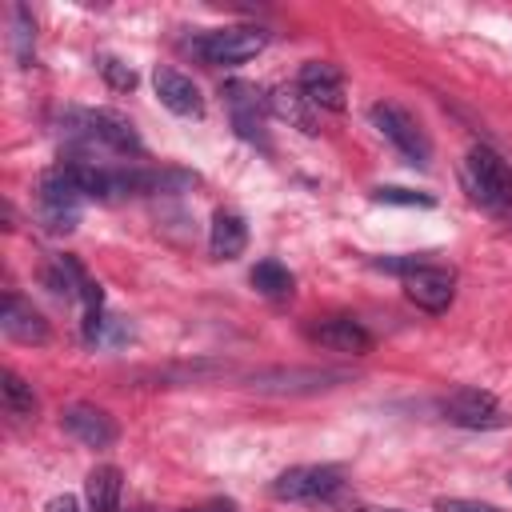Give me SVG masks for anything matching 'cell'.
<instances>
[{
	"label": "cell",
	"mask_w": 512,
	"mask_h": 512,
	"mask_svg": "<svg viewBox=\"0 0 512 512\" xmlns=\"http://www.w3.org/2000/svg\"><path fill=\"white\" fill-rule=\"evenodd\" d=\"M64 136L76 140V144H100L116 156H144V144H140L132 120L112 112V108H76V112H68Z\"/></svg>",
	"instance_id": "1"
},
{
	"label": "cell",
	"mask_w": 512,
	"mask_h": 512,
	"mask_svg": "<svg viewBox=\"0 0 512 512\" xmlns=\"http://www.w3.org/2000/svg\"><path fill=\"white\" fill-rule=\"evenodd\" d=\"M464 188L480 208L508 212L512 208V164L488 144H472L464 156Z\"/></svg>",
	"instance_id": "2"
},
{
	"label": "cell",
	"mask_w": 512,
	"mask_h": 512,
	"mask_svg": "<svg viewBox=\"0 0 512 512\" xmlns=\"http://www.w3.org/2000/svg\"><path fill=\"white\" fill-rule=\"evenodd\" d=\"M368 116H372L376 132H380L408 164H416V168H428V164H432V140H428V132L420 128V120H416L404 104H396V100H376V104L368 108Z\"/></svg>",
	"instance_id": "3"
},
{
	"label": "cell",
	"mask_w": 512,
	"mask_h": 512,
	"mask_svg": "<svg viewBox=\"0 0 512 512\" xmlns=\"http://www.w3.org/2000/svg\"><path fill=\"white\" fill-rule=\"evenodd\" d=\"M344 488L348 480L332 464H292L272 480V496L288 504H332Z\"/></svg>",
	"instance_id": "4"
},
{
	"label": "cell",
	"mask_w": 512,
	"mask_h": 512,
	"mask_svg": "<svg viewBox=\"0 0 512 512\" xmlns=\"http://www.w3.org/2000/svg\"><path fill=\"white\" fill-rule=\"evenodd\" d=\"M264 44H268L264 28H256V24H228V28L200 32L192 40V52L204 64H212V68H232V64L252 60L256 52H264Z\"/></svg>",
	"instance_id": "5"
},
{
	"label": "cell",
	"mask_w": 512,
	"mask_h": 512,
	"mask_svg": "<svg viewBox=\"0 0 512 512\" xmlns=\"http://www.w3.org/2000/svg\"><path fill=\"white\" fill-rule=\"evenodd\" d=\"M440 416L456 428H468V432H496V428H508L512 416L504 412V404L484 392V388H452L448 396H440Z\"/></svg>",
	"instance_id": "6"
},
{
	"label": "cell",
	"mask_w": 512,
	"mask_h": 512,
	"mask_svg": "<svg viewBox=\"0 0 512 512\" xmlns=\"http://www.w3.org/2000/svg\"><path fill=\"white\" fill-rule=\"evenodd\" d=\"M400 284H404V296H408L420 312H428V316L448 312V304H452V296H456V272L444 268L440 260H432L428 252H424V260H420L412 272L400 276Z\"/></svg>",
	"instance_id": "7"
},
{
	"label": "cell",
	"mask_w": 512,
	"mask_h": 512,
	"mask_svg": "<svg viewBox=\"0 0 512 512\" xmlns=\"http://www.w3.org/2000/svg\"><path fill=\"white\" fill-rule=\"evenodd\" d=\"M80 204L84 196L64 180L60 168H48L40 176V224L48 232H72L80 224Z\"/></svg>",
	"instance_id": "8"
},
{
	"label": "cell",
	"mask_w": 512,
	"mask_h": 512,
	"mask_svg": "<svg viewBox=\"0 0 512 512\" xmlns=\"http://www.w3.org/2000/svg\"><path fill=\"white\" fill-rule=\"evenodd\" d=\"M224 104H228L232 128H236L244 140L268 148V132H264V108H268V100L260 96V88L248 84V80H228V84H224Z\"/></svg>",
	"instance_id": "9"
},
{
	"label": "cell",
	"mask_w": 512,
	"mask_h": 512,
	"mask_svg": "<svg viewBox=\"0 0 512 512\" xmlns=\"http://www.w3.org/2000/svg\"><path fill=\"white\" fill-rule=\"evenodd\" d=\"M348 372L340 368H264L252 376L256 392H324L344 384Z\"/></svg>",
	"instance_id": "10"
},
{
	"label": "cell",
	"mask_w": 512,
	"mask_h": 512,
	"mask_svg": "<svg viewBox=\"0 0 512 512\" xmlns=\"http://www.w3.org/2000/svg\"><path fill=\"white\" fill-rule=\"evenodd\" d=\"M60 428H64L72 440H80L84 448H112L116 436H120V424H116L104 408L84 404V400H76V404H68V408L60 412Z\"/></svg>",
	"instance_id": "11"
},
{
	"label": "cell",
	"mask_w": 512,
	"mask_h": 512,
	"mask_svg": "<svg viewBox=\"0 0 512 512\" xmlns=\"http://www.w3.org/2000/svg\"><path fill=\"white\" fill-rule=\"evenodd\" d=\"M308 340H316L328 352H344V356H368L376 348V336L352 316H324L320 324L308 328Z\"/></svg>",
	"instance_id": "12"
},
{
	"label": "cell",
	"mask_w": 512,
	"mask_h": 512,
	"mask_svg": "<svg viewBox=\"0 0 512 512\" xmlns=\"http://www.w3.org/2000/svg\"><path fill=\"white\" fill-rule=\"evenodd\" d=\"M296 88L316 104V108H328V112H344V96H348V88H344V72L332 64V60H308L304 68H300V76H296Z\"/></svg>",
	"instance_id": "13"
},
{
	"label": "cell",
	"mask_w": 512,
	"mask_h": 512,
	"mask_svg": "<svg viewBox=\"0 0 512 512\" xmlns=\"http://www.w3.org/2000/svg\"><path fill=\"white\" fill-rule=\"evenodd\" d=\"M152 84H156V96H160V104H164L168 112L192 116V120L204 116V96H200L196 80L184 76L180 68H156V72H152Z\"/></svg>",
	"instance_id": "14"
},
{
	"label": "cell",
	"mask_w": 512,
	"mask_h": 512,
	"mask_svg": "<svg viewBox=\"0 0 512 512\" xmlns=\"http://www.w3.org/2000/svg\"><path fill=\"white\" fill-rule=\"evenodd\" d=\"M0 328H4V336H8V340H16V344H48V336H52L48 320H44V316L24 300V296H16V292H8V296H4Z\"/></svg>",
	"instance_id": "15"
},
{
	"label": "cell",
	"mask_w": 512,
	"mask_h": 512,
	"mask_svg": "<svg viewBox=\"0 0 512 512\" xmlns=\"http://www.w3.org/2000/svg\"><path fill=\"white\" fill-rule=\"evenodd\" d=\"M312 108H316V104H312L296 84H276V88L268 92V112H272L276 120H284L288 128H300L304 136H316V132H320Z\"/></svg>",
	"instance_id": "16"
},
{
	"label": "cell",
	"mask_w": 512,
	"mask_h": 512,
	"mask_svg": "<svg viewBox=\"0 0 512 512\" xmlns=\"http://www.w3.org/2000/svg\"><path fill=\"white\" fill-rule=\"evenodd\" d=\"M208 248H212L216 260H236L248 248V224H244V216L220 208L212 216V228H208Z\"/></svg>",
	"instance_id": "17"
},
{
	"label": "cell",
	"mask_w": 512,
	"mask_h": 512,
	"mask_svg": "<svg viewBox=\"0 0 512 512\" xmlns=\"http://www.w3.org/2000/svg\"><path fill=\"white\" fill-rule=\"evenodd\" d=\"M120 492H124V472L116 464H96L84 480V496L92 512H120Z\"/></svg>",
	"instance_id": "18"
},
{
	"label": "cell",
	"mask_w": 512,
	"mask_h": 512,
	"mask_svg": "<svg viewBox=\"0 0 512 512\" xmlns=\"http://www.w3.org/2000/svg\"><path fill=\"white\" fill-rule=\"evenodd\" d=\"M248 280H252V288L260 292V296H268V300H288L292 292H296V276L280 264V260H256V268L248 272Z\"/></svg>",
	"instance_id": "19"
},
{
	"label": "cell",
	"mask_w": 512,
	"mask_h": 512,
	"mask_svg": "<svg viewBox=\"0 0 512 512\" xmlns=\"http://www.w3.org/2000/svg\"><path fill=\"white\" fill-rule=\"evenodd\" d=\"M0 396H4V408H8L12 416H36V392H32V384H28L20 372L4 368V376H0Z\"/></svg>",
	"instance_id": "20"
},
{
	"label": "cell",
	"mask_w": 512,
	"mask_h": 512,
	"mask_svg": "<svg viewBox=\"0 0 512 512\" xmlns=\"http://www.w3.org/2000/svg\"><path fill=\"white\" fill-rule=\"evenodd\" d=\"M32 40H36V20L24 4H12V52H16V64L28 68L32 64Z\"/></svg>",
	"instance_id": "21"
},
{
	"label": "cell",
	"mask_w": 512,
	"mask_h": 512,
	"mask_svg": "<svg viewBox=\"0 0 512 512\" xmlns=\"http://www.w3.org/2000/svg\"><path fill=\"white\" fill-rule=\"evenodd\" d=\"M96 64H100V76L108 80V88H116V92H132L136 88V72L120 56H100Z\"/></svg>",
	"instance_id": "22"
},
{
	"label": "cell",
	"mask_w": 512,
	"mask_h": 512,
	"mask_svg": "<svg viewBox=\"0 0 512 512\" xmlns=\"http://www.w3.org/2000/svg\"><path fill=\"white\" fill-rule=\"evenodd\" d=\"M372 196H376L380 204H400V208H432V204H436L428 192H412V188H396V184L376 188Z\"/></svg>",
	"instance_id": "23"
},
{
	"label": "cell",
	"mask_w": 512,
	"mask_h": 512,
	"mask_svg": "<svg viewBox=\"0 0 512 512\" xmlns=\"http://www.w3.org/2000/svg\"><path fill=\"white\" fill-rule=\"evenodd\" d=\"M436 508H440V512H504V508H496V504H484V500H460V496L440 500Z\"/></svg>",
	"instance_id": "24"
},
{
	"label": "cell",
	"mask_w": 512,
	"mask_h": 512,
	"mask_svg": "<svg viewBox=\"0 0 512 512\" xmlns=\"http://www.w3.org/2000/svg\"><path fill=\"white\" fill-rule=\"evenodd\" d=\"M184 512H240V504H236V500H228V496H216V500L192 504V508H184Z\"/></svg>",
	"instance_id": "25"
},
{
	"label": "cell",
	"mask_w": 512,
	"mask_h": 512,
	"mask_svg": "<svg viewBox=\"0 0 512 512\" xmlns=\"http://www.w3.org/2000/svg\"><path fill=\"white\" fill-rule=\"evenodd\" d=\"M48 512H80V508H76V496L64 492V496H52L48 500Z\"/></svg>",
	"instance_id": "26"
},
{
	"label": "cell",
	"mask_w": 512,
	"mask_h": 512,
	"mask_svg": "<svg viewBox=\"0 0 512 512\" xmlns=\"http://www.w3.org/2000/svg\"><path fill=\"white\" fill-rule=\"evenodd\" d=\"M348 512H408V508H372V504H356V508H348Z\"/></svg>",
	"instance_id": "27"
}]
</instances>
